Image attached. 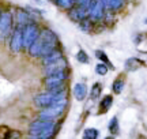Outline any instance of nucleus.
<instances>
[{
  "instance_id": "nucleus-1",
  "label": "nucleus",
  "mask_w": 147,
  "mask_h": 139,
  "mask_svg": "<svg viewBox=\"0 0 147 139\" xmlns=\"http://www.w3.org/2000/svg\"><path fill=\"white\" fill-rule=\"evenodd\" d=\"M64 100H67V90L59 91V93L45 91V93H41L34 97V104L41 109H47V108H51L52 105L60 101H64Z\"/></svg>"
},
{
  "instance_id": "nucleus-2",
  "label": "nucleus",
  "mask_w": 147,
  "mask_h": 139,
  "mask_svg": "<svg viewBox=\"0 0 147 139\" xmlns=\"http://www.w3.org/2000/svg\"><path fill=\"white\" fill-rule=\"evenodd\" d=\"M67 105H68V100H64V101H60L57 104L52 105L51 108L42 109L40 112V115H38V119L40 120H45V121L56 123V120L64 115L65 109H67Z\"/></svg>"
},
{
  "instance_id": "nucleus-3",
  "label": "nucleus",
  "mask_w": 147,
  "mask_h": 139,
  "mask_svg": "<svg viewBox=\"0 0 147 139\" xmlns=\"http://www.w3.org/2000/svg\"><path fill=\"white\" fill-rule=\"evenodd\" d=\"M14 15L11 14L8 10H3L1 15H0V38L5 40V38L12 34V26H14Z\"/></svg>"
},
{
  "instance_id": "nucleus-4",
  "label": "nucleus",
  "mask_w": 147,
  "mask_h": 139,
  "mask_svg": "<svg viewBox=\"0 0 147 139\" xmlns=\"http://www.w3.org/2000/svg\"><path fill=\"white\" fill-rule=\"evenodd\" d=\"M40 32H41V30L38 29V25H37L36 22H34V23H30L29 26L25 27V29H23V48L29 51V48L38 40Z\"/></svg>"
},
{
  "instance_id": "nucleus-5",
  "label": "nucleus",
  "mask_w": 147,
  "mask_h": 139,
  "mask_svg": "<svg viewBox=\"0 0 147 139\" xmlns=\"http://www.w3.org/2000/svg\"><path fill=\"white\" fill-rule=\"evenodd\" d=\"M89 19H91L93 22H101L105 19L106 8L104 1H93L91 7L89 8Z\"/></svg>"
},
{
  "instance_id": "nucleus-6",
  "label": "nucleus",
  "mask_w": 147,
  "mask_h": 139,
  "mask_svg": "<svg viewBox=\"0 0 147 139\" xmlns=\"http://www.w3.org/2000/svg\"><path fill=\"white\" fill-rule=\"evenodd\" d=\"M23 48V29L15 27L10 37V49L11 52H19Z\"/></svg>"
},
{
  "instance_id": "nucleus-7",
  "label": "nucleus",
  "mask_w": 147,
  "mask_h": 139,
  "mask_svg": "<svg viewBox=\"0 0 147 139\" xmlns=\"http://www.w3.org/2000/svg\"><path fill=\"white\" fill-rule=\"evenodd\" d=\"M15 22L16 27L19 29H25L26 26H29L30 23H34V19L32 18V15L27 12L25 8H16L15 11Z\"/></svg>"
},
{
  "instance_id": "nucleus-8",
  "label": "nucleus",
  "mask_w": 147,
  "mask_h": 139,
  "mask_svg": "<svg viewBox=\"0 0 147 139\" xmlns=\"http://www.w3.org/2000/svg\"><path fill=\"white\" fill-rule=\"evenodd\" d=\"M89 8L86 7H80V5H75L72 10H69L68 12V18L72 19V21L80 23L84 19H89Z\"/></svg>"
},
{
  "instance_id": "nucleus-9",
  "label": "nucleus",
  "mask_w": 147,
  "mask_h": 139,
  "mask_svg": "<svg viewBox=\"0 0 147 139\" xmlns=\"http://www.w3.org/2000/svg\"><path fill=\"white\" fill-rule=\"evenodd\" d=\"M67 82L60 79H55V78H51L48 76L45 78V87H47L48 91H53V93H59V91H64L67 90Z\"/></svg>"
},
{
  "instance_id": "nucleus-10",
  "label": "nucleus",
  "mask_w": 147,
  "mask_h": 139,
  "mask_svg": "<svg viewBox=\"0 0 147 139\" xmlns=\"http://www.w3.org/2000/svg\"><path fill=\"white\" fill-rule=\"evenodd\" d=\"M64 70H68V61H67L65 57L60 59L59 61L53 63V64H49V65H47V67H44V74L47 75V76H49V75L53 74V72L64 71Z\"/></svg>"
},
{
  "instance_id": "nucleus-11",
  "label": "nucleus",
  "mask_w": 147,
  "mask_h": 139,
  "mask_svg": "<svg viewBox=\"0 0 147 139\" xmlns=\"http://www.w3.org/2000/svg\"><path fill=\"white\" fill-rule=\"evenodd\" d=\"M146 65V61L142 59H139V57H129V59H127L125 64H124V68L127 71H129V72H134V71H136V70L142 68Z\"/></svg>"
},
{
  "instance_id": "nucleus-12",
  "label": "nucleus",
  "mask_w": 147,
  "mask_h": 139,
  "mask_svg": "<svg viewBox=\"0 0 147 139\" xmlns=\"http://www.w3.org/2000/svg\"><path fill=\"white\" fill-rule=\"evenodd\" d=\"M72 94H74V97H75V100L83 101L84 98H86V96H87V86H86V83H83V82L76 83V85L74 86Z\"/></svg>"
},
{
  "instance_id": "nucleus-13",
  "label": "nucleus",
  "mask_w": 147,
  "mask_h": 139,
  "mask_svg": "<svg viewBox=\"0 0 147 139\" xmlns=\"http://www.w3.org/2000/svg\"><path fill=\"white\" fill-rule=\"evenodd\" d=\"M57 123H52V121H45V120H40L37 119L34 121L30 123V127H29V131H41V130H47L51 128L53 126H56Z\"/></svg>"
},
{
  "instance_id": "nucleus-14",
  "label": "nucleus",
  "mask_w": 147,
  "mask_h": 139,
  "mask_svg": "<svg viewBox=\"0 0 147 139\" xmlns=\"http://www.w3.org/2000/svg\"><path fill=\"white\" fill-rule=\"evenodd\" d=\"M60 59H63V53H61V51H60V49H56V51H53L52 53H49L48 56L42 57V65H44V67H47V65L53 64V63L59 61Z\"/></svg>"
},
{
  "instance_id": "nucleus-15",
  "label": "nucleus",
  "mask_w": 147,
  "mask_h": 139,
  "mask_svg": "<svg viewBox=\"0 0 147 139\" xmlns=\"http://www.w3.org/2000/svg\"><path fill=\"white\" fill-rule=\"evenodd\" d=\"M104 3H105L106 11H112V12L120 10V8H123L125 5V3L121 1V0H104Z\"/></svg>"
},
{
  "instance_id": "nucleus-16",
  "label": "nucleus",
  "mask_w": 147,
  "mask_h": 139,
  "mask_svg": "<svg viewBox=\"0 0 147 139\" xmlns=\"http://www.w3.org/2000/svg\"><path fill=\"white\" fill-rule=\"evenodd\" d=\"M29 55H30L32 57H42V43L40 41V37H38V40L29 48Z\"/></svg>"
},
{
  "instance_id": "nucleus-17",
  "label": "nucleus",
  "mask_w": 147,
  "mask_h": 139,
  "mask_svg": "<svg viewBox=\"0 0 147 139\" xmlns=\"http://www.w3.org/2000/svg\"><path fill=\"white\" fill-rule=\"evenodd\" d=\"M124 86H125V80L123 76H119L117 79L113 82V85H112V90L115 94H121V91L124 90Z\"/></svg>"
},
{
  "instance_id": "nucleus-18",
  "label": "nucleus",
  "mask_w": 147,
  "mask_h": 139,
  "mask_svg": "<svg viewBox=\"0 0 147 139\" xmlns=\"http://www.w3.org/2000/svg\"><path fill=\"white\" fill-rule=\"evenodd\" d=\"M108 130H109V132L113 135V136L119 135V132H120V128H119V119L116 117V116H113V117L110 119Z\"/></svg>"
},
{
  "instance_id": "nucleus-19",
  "label": "nucleus",
  "mask_w": 147,
  "mask_h": 139,
  "mask_svg": "<svg viewBox=\"0 0 147 139\" xmlns=\"http://www.w3.org/2000/svg\"><path fill=\"white\" fill-rule=\"evenodd\" d=\"M22 138V132L18 130L12 128H5V131L3 132V139H19Z\"/></svg>"
},
{
  "instance_id": "nucleus-20",
  "label": "nucleus",
  "mask_w": 147,
  "mask_h": 139,
  "mask_svg": "<svg viewBox=\"0 0 147 139\" xmlns=\"http://www.w3.org/2000/svg\"><path fill=\"white\" fill-rule=\"evenodd\" d=\"M100 105H101V107H100V112L105 113L106 111H109V108L112 107V105H113V97H112V96H106V97H104Z\"/></svg>"
},
{
  "instance_id": "nucleus-21",
  "label": "nucleus",
  "mask_w": 147,
  "mask_h": 139,
  "mask_svg": "<svg viewBox=\"0 0 147 139\" xmlns=\"http://www.w3.org/2000/svg\"><path fill=\"white\" fill-rule=\"evenodd\" d=\"M94 27H95V23L91 21V19H84V21H82L80 23H79V29L84 33L91 32Z\"/></svg>"
},
{
  "instance_id": "nucleus-22",
  "label": "nucleus",
  "mask_w": 147,
  "mask_h": 139,
  "mask_svg": "<svg viewBox=\"0 0 147 139\" xmlns=\"http://www.w3.org/2000/svg\"><path fill=\"white\" fill-rule=\"evenodd\" d=\"M102 94V85L100 82H95L94 85L91 86V91H90V97L91 100H97L98 97Z\"/></svg>"
},
{
  "instance_id": "nucleus-23",
  "label": "nucleus",
  "mask_w": 147,
  "mask_h": 139,
  "mask_svg": "<svg viewBox=\"0 0 147 139\" xmlns=\"http://www.w3.org/2000/svg\"><path fill=\"white\" fill-rule=\"evenodd\" d=\"M100 136V131L97 128H86L82 134L83 139H97Z\"/></svg>"
},
{
  "instance_id": "nucleus-24",
  "label": "nucleus",
  "mask_w": 147,
  "mask_h": 139,
  "mask_svg": "<svg viewBox=\"0 0 147 139\" xmlns=\"http://www.w3.org/2000/svg\"><path fill=\"white\" fill-rule=\"evenodd\" d=\"M95 56H97V57H98V59L101 60V63H104V64H106L108 67H109V68H115V67H113V64L110 63L109 57L106 56L105 52H102V51H100V49H97V51H95Z\"/></svg>"
},
{
  "instance_id": "nucleus-25",
  "label": "nucleus",
  "mask_w": 147,
  "mask_h": 139,
  "mask_svg": "<svg viewBox=\"0 0 147 139\" xmlns=\"http://www.w3.org/2000/svg\"><path fill=\"white\" fill-rule=\"evenodd\" d=\"M55 4L61 7V8H65V10H72L76 5V1H72V0H56Z\"/></svg>"
},
{
  "instance_id": "nucleus-26",
  "label": "nucleus",
  "mask_w": 147,
  "mask_h": 139,
  "mask_svg": "<svg viewBox=\"0 0 147 139\" xmlns=\"http://www.w3.org/2000/svg\"><path fill=\"white\" fill-rule=\"evenodd\" d=\"M76 60H78L79 63H82V64H89L90 63L89 55L86 53L83 49H79V52L76 53Z\"/></svg>"
},
{
  "instance_id": "nucleus-27",
  "label": "nucleus",
  "mask_w": 147,
  "mask_h": 139,
  "mask_svg": "<svg viewBox=\"0 0 147 139\" xmlns=\"http://www.w3.org/2000/svg\"><path fill=\"white\" fill-rule=\"evenodd\" d=\"M108 65L104 64V63H98V64L95 65V72L98 75H106L108 74Z\"/></svg>"
},
{
  "instance_id": "nucleus-28",
  "label": "nucleus",
  "mask_w": 147,
  "mask_h": 139,
  "mask_svg": "<svg viewBox=\"0 0 147 139\" xmlns=\"http://www.w3.org/2000/svg\"><path fill=\"white\" fill-rule=\"evenodd\" d=\"M142 38H143V34H138L136 37L134 38V43L136 44V45H138V44H140V43H142Z\"/></svg>"
},
{
  "instance_id": "nucleus-29",
  "label": "nucleus",
  "mask_w": 147,
  "mask_h": 139,
  "mask_svg": "<svg viewBox=\"0 0 147 139\" xmlns=\"http://www.w3.org/2000/svg\"><path fill=\"white\" fill-rule=\"evenodd\" d=\"M105 139H115V138H113V136H106Z\"/></svg>"
},
{
  "instance_id": "nucleus-30",
  "label": "nucleus",
  "mask_w": 147,
  "mask_h": 139,
  "mask_svg": "<svg viewBox=\"0 0 147 139\" xmlns=\"http://www.w3.org/2000/svg\"><path fill=\"white\" fill-rule=\"evenodd\" d=\"M30 139H41V138H33V136H32V138H30Z\"/></svg>"
},
{
  "instance_id": "nucleus-31",
  "label": "nucleus",
  "mask_w": 147,
  "mask_h": 139,
  "mask_svg": "<svg viewBox=\"0 0 147 139\" xmlns=\"http://www.w3.org/2000/svg\"><path fill=\"white\" fill-rule=\"evenodd\" d=\"M146 23H147V19H146Z\"/></svg>"
}]
</instances>
